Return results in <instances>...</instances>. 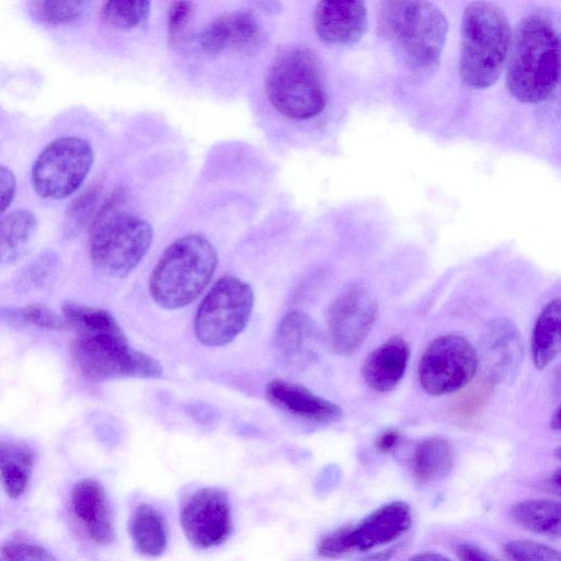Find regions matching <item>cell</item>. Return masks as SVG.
Masks as SVG:
<instances>
[{"instance_id":"29","label":"cell","mask_w":561,"mask_h":561,"mask_svg":"<svg viewBox=\"0 0 561 561\" xmlns=\"http://www.w3.org/2000/svg\"><path fill=\"white\" fill-rule=\"evenodd\" d=\"M101 187L94 183L78 194L67 206L62 233L66 238L77 237L85 227L90 225L98 211V202Z\"/></svg>"},{"instance_id":"41","label":"cell","mask_w":561,"mask_h":561,"mask_svg":"<svg viewBox=\"0 0 561 561\" xmlns=\"http://www.w3.org/2000/svg\"><path fill=\"white\" fill-rule=\"evenodd\" d=\"M192 415L197 417L199 421L204 419L206 422L214 420L215 413L210 408L207 407H194L192 408Z\"/></svg>"},{"instance_id":"13","label":"cell","mask_w":561,"mask_h":561,"mask_svg":"<svg viewBox=\"0 0 561 561\" xmlns=\"http://www.w3.org/2000/svg\"><path fill=\"white\" fill-rule=\"evenodd\" d=\"M524 354L523 340L516 325L508 319H494L485 329L480 356L486 375L501 381L516 374Z\"/></svg>"},{"instance_id":"32","label":"cell","mask_w":561,"mask_h":561,"mask_svg":"<svg viewBox=\"0 0 561 561\" xmlns=\"http://www.w3.org/2000/svg\"><path fill=\"white\" fill-rule=\"evenodd\" d=\"M505 552L513 561H561L558 550L531 540L508 541Z\"/></svg>"},{"instance_id":"40","label":"cell","mask_w":561,"mask_h":561,"mask_svg":"<svg viewBox=\"0 0 561 561\" xmlns=\"http://www.w3.org/2000/svg\"><path fill=\"white\" fill-rule=\"evenodd\" d=\"M409 561H451L450 559L444 557L443 554L435 552H423L417 553L410 558Z\"/></svg>"},{"instance_id":"39","label":"cell","mask_w":561,"mask_h":561,"mask_svg":"<svg viewBox=\"0 0 561 561\" xmlns=\"http://www.w3.org/2000/svg\"><path fill=\"white\" fill-rule=\"evenodd\" d=\"M400 438V432L398 430H387L379 435L376 440V447L381 453H389L394 448Z\"/></svg>"},{"instance_id":"36","label":"cell","mask_w":561,"mask_h":561,"mask_svg":"<svg viewBox=\"0 0 561 561\" xmlns=\"http://www.w3.org/2000/svg\"><path fill=\"white\" fill-rule=\"evenodd\" d=\"M194 13V7L187 1H178L172 4L168 18L170 42L176 43L185 31Z\"/></svg>"},{"instance_id":"23","label":"cell","mask_w":561,"mask_h":561,"mask_svg":"<svg viewBox=\"0 0 561 561\" xmlns=\"http://www.w3.org/2000/svg\"><path fill=\"white\" fill-rule=\"evenodd\" d=\"M136 549L144 556L158 557L167 547V529L160 513L148 504L139 505L129 520Z\"/></svg>"},{"instance_id":"26","label":"cell","mask_w":561,"mask_h":561,"mask_svg":"<svg viewBox=\"0 0 561 561\" xmlns=\"http://www.w3.org/2000/svg\"><path fill=\"white\" fill-rule=\"evenodd\" d=\"M454 465L451 445L443 437H431L417 444L413 456L415 477L424 482L445 478Z\"/></svg>"},{"instance_id":"6","label":"cell","mask_w":561,"mask_h":561,"mask_svg":"<svg viewBox=\"0 0 561 561\" xmlns=\"http://www.w3.org/2000/svg\"><path fill=\"white\" fill-rule=\"evenodd\" d=\"M265 92L271 104L294 119L317 116L327 103L321 62L310 48L288 46L279 50L268 67Z\"/></svg>"},{"instance_id":"30","label":"cell","mask_w":561,"mask_h":561,"mask_svg":"<svg viewBox=\"0 0 561 561\" xmlns=\"http://www.w3.org/2000/svg\"><path fill=\"white\" fill-rule=\"evenodd\" d=\"M59 270V256L46 250L34 257L21 272L18 287L22 290H42L50 286Z\"/></svg>"},{"instance_id":"21","label":"cell","mask_w":561,"mask_h":561,"mask_svg":"<svg viewBox=\"0 0 561 561\" xmlns=\"http://www.w3.org/2000/svg\"><path fill=\"white\" fill-rule=\"evenodd\" d=\"M34 461V451L27 444L0 439V479L10 497L16 499L24 492Z\"/></svg>"},{"instance_id":"2","label":"cell","mask_w":561,"mask_h":561,"mask_svg":"<svg viewBox=\"0 0 561 561\" xmlns=\"http://www.w3.org/2000/svg\"><path fill=\"white\" fill-rule=\"evenodd\" d=\"M506 88L523 103H539L553 93L559 81L560 39L545 16L529 14L511 41Z\"/></svg>"},{"instance_id":"27","label":"cell","mask_w":561,"mask_h":561,"mask_svg":"<svg viewBox=\"0 0 561 561\" xmlns=\"http://www.w3.org/2000/svg\"><path fill=\"white\" fill-rule=\"evenodd\" d=\"M61 310L68 327L79 336L123 332L114 316L105 309L69 300L62 304Z\"/></svg>"},{"instance_id":"28","label":"cell","mask_w":561,"mask_h":561,"mask_svg":"<svg viewBox=\"0 0 561 561\" xmlns=\"http://www.w3.org/2000/svg\"><path fill=\"white\" fill-rule=\"evenodd\" d=\"M150 8L147 0H112L103 4L101 15L114 28L131 30L147 25Z\"/></svg>"},{"instance_id":"22","label":"cell","mask_w":561,"mask_h":561,"mask_svg":"<svg viewBox=\"0 0 561 561\" xmlns=\"http://www.w3.org/2000/svg\"><path fill=\"white\" fill-rule=\"evenodd\" d=\"M561 300H551L540 312L531 336V354L534 364L543 369L552 362L560 351L561 342Z\"/></svg>"},{"instance_id":"44","label":"cell","mask_w":561,"mask_h":561,"mask_svg":"<svg viewBox=\"0 0 561 561\" xmlns=\"http://www.w3.org/2000/svg\"><path fill=\"white\" fill-rule=\"evenodd\" d=\"M551 427L556 431L560 430V410L557 409L552 419H551Z\"/></svg>"},{"instance_id":"8","label":"cell","mask_w":561,"mask_h":561,"mask_svg":"<svg viewBox=\"0 0 561 561\" xmlns=\"http://www.w3.org/2000/svg\"><path fill=\"white\" fill-rule=\"evenodd\" d=\"M254 305L250 284L226 275L206 294L194 321L196 339L206 346H224L232 342L248 325Z\"/></svg>"},{"instance_id":"33","label":"cell","mask_w":561,"mask_h":561,"mask_svg":"<svg viewBox=\"0 0 561 561\" xmlns=\"http://www.w3.org/2000/svg\"><path fill=\"white\" fill-rule=\"evenodd\" d=\"M19 316L22 323L41 329L61 331L69 328L64 317L41 304L19 308Z\"/></svg>"},{"instance_id":"35","label":"cell","mask_w":561,"mask_h":561,"mask_svg":"<svg viewBox=\"0 0 561 561\" xmlns=\"http://www.w3.org/2000/svg\"><path fill=\"white\" fill-rule=\"evenodd\" d=\"M354 550L351 526L339 528L327 535L319 543L318 552L325 558H340Z\"/></svg>"},{"instance_id":"9","label":"cell","mask_w":561,"mask_h":561,"mask_svg":"<svg viewBox=\"0 0 561 561\" xmlns=\"http://www.w3.org/2000/svg\"><path fill=\"white\" fill-rule=\"evenodd\" d=\"M93 161L94 152L87 139L77 136L58 137L33 162V190L44 199L67 198L82 185Z\"/></svg>"},{"instance_id":"18","label":"cell","mask_w":561,"mask_h":561,"mask_svg":"<svg viewBox=\"0 0 561 561\" xmlns=\"http://www.w3.org/2000/svg\"><path fill=\"white\" fill-rule=\"evenodd\" d=\"M71 507L94 542L108 545L114 540L111 506L99 481L91 478L78 481L71 492Z\"/></svg>"},{"instance_id":"38","label":"cell","mask_w":561,"mask_h":561,"mask_svg":"<svg viewBox=\"0 0 561 561\" xmlns=\"http://www.w3.org/2000/svg\"><path fill=\"white\" fill-rule=\"evenodd\" d=\"M455 550L461 561H500L479 546L471 542L458 543Z\"/></svg>"},{"instance_id":"11","label":"cell","mask_w":561,"mask_h":561,"mask_svg":"<svg viewBox=\"0 0 561 561\" xmlns=\"http://www.w3.org/2000/svg\"><path fill=\"white\" fill-rule=\"evenodd\" d=\"M378 313V304L362 284L344 288L327 311L328 339L333 351L354 354L369 334Z\"/></svg>"},{"instance_id":"10","label":"cell","mask_w":561,"mask_h":561,"mask_svg":"<svg viewBox=\"0 0 561 561\" xmlns=\"http://www.w3.org/2000/svg\"><path fill=\"white\" fill-rule=\"evenodd\" d=\"M478 365V353L467 339L443 335L435 339L422 355L420 383L432 396L451 393L473 378Z\"/></svg>"},{"instance_id":"17","label":"cell","mask_w":561,"mask_h":561,"mask_svg":"<svg viewBox=\"0 0 561 561\" xmlns=\"http://www.w3.org/2000/svg\"><path fill=\"white\" fill-rule=\"evenodd\" d=\"M320 337L316 322L307 313L289 311L282 318L275 333V355L286 367L302 368L316 357Z\"/></svg>"},{"instance_id":"34","label":"cell","mask_w":561,"mask_h":561,"mask_svg":"<svg viewBox=\"0 0 561 561\" xmlns=\"http://www.w3.org/2000/svg\"><path fill=\"white\" fill-rule=\"evenodd\" d=\"M1 553L4 561H57L45 548L23 541H12L3 545Z\"/></svg>"},{"instance_id":"37","label":"cell","mask_w":561,"mask_h":561,"mask_svg":"<svg viewBox=\"0 0 561 561\" xmlns=\"http://www.w3.org/2000/svg\"><path fill=\"white\" fill-rule=\"evenodd\" d=\"M16 180L14 173L0 164V215L10 206L14 198Z\"/></svg>"},{"instance_id":"24","label":"cell","mask_w":561,"mask_h":561,"mask_svg":"<svg viewBox=\"0 0 561 561\" xmlns=\"http://www.w3.org/2000/svg\"><path fill=\"white\" fill-rule=\"evenodd\" d=\"M36 227V216L26 208L14 209L0 218V267L23 252Z\"/></svg>"},{"instance_id":"1","label":"cell","mask_w":561,"mask_h":561,"mask_svg":"<svg viewBox=\"0 0 561 561\" xmlns=\"http://www.w3.org/2000/svg\"><path fill=\"white\" fill-rule=\"evenodd\" d=\"M152 238L150 224L131 209L126 192L117 190L90 224V259L102 274L125 277L145 257Z\"/></svg>"},{"instance_id":"7","label":"cell","mask_w":561,"mask_h":561,"mask_svg":"<svg viewBox=\"0 0 561 561\" xmlns=\"http://www.w3.org/2000/svg\"><path fill=\"white\" fill-rule=\"evenodd\" d=\"M71 357L79 371L95 382L163 374L160 363L133 348L124 332L79 336L71 345Z\"/></svg>"},{"instance_id":"4","label":"cell","mask_w":561,"mask_h":561,"mask_svg":"<svg viewBox=\"0 0 561 561\" xmlns=\"http://www.w3.org/2000/svg\"><path fill=\"white\" fill-rule=\"evenodd\" d=\"M512 34L503 10L489 1L470 2L461 20L459 73L471 88L493 85L508 56Z\"/></svg>"},{"instance_id":"14","label":"cell","mask_w":561,"mask_h":561,"mask_svg":"<svg viewBox=\"0 0 561 561\" xmlns=\"http://www.w3.org/2000/svg\"><path fill=\"white\" fill-rule=\"evenodd\" d=\"M199 43L208 53L234 49L252 54L264 43V31L250 12L237 11L213 20L202 32Z\"/></svg>"},{"instance_id":"12","label":"cell","mask_w":561,"mask_h":561,"mask_svg":"<svg viewBox=\"0 0 561 561\" xmlns=\"http://www.w3.org/2000/svg\"><path fill=\"white\" fill-rule=\"evenodd\" d=\"M181 524L187 540L196 548L222 543L232 527L228 495L217 488L195 491L181 510Z\"/></svg>"},{"instance_id":"15","label":"cell","mask_w":561,"mask_h":561,"mask_svg":"<svg viewBox=\"0 0 561 561\" xmlns=\"http://www.w3.org/2000/svg\"><path fill=\"white\" fill-rule=\"evenodd\" d=\"M265 394L274 407L302 422L330 424L343 416L337 404L297 382L274 379L266 385Z\"/></svg>"},{"instance_id":"5","label":"cell","mask_w":561,"mask_h":561,"mask_svg":"<svg viewBox=\"0 0 561 561\" xmlns=\"http://www.w3.org/2000/svg\"><path fill=\"white\" fill-rule=\"evenodd\" d=\"M218 264L211 242L202 234H187L162 253L149 279V291L161 308L180 309L207 287Z\"/></svg>"},{"instance_id":"20","label":"cell","mask_w":561,"mask_h":561,"mask_svg":"<svg viewBox=\"0 0 561 561\" xmlns=\"http://www.w3.org/2000/svg\"><path fill=\"white\" fill-rule=\"evenodd\" d=\"M410 356L408 343L392 337L375 348L363 366L366 383L378 392H386L397 386L404 375Z\"/></svg>"},{"instance_id":"19","label":"cell","mask_w":561,"mask_h":561,"mask_svg":"<svg viewBox=\"0 0 561 561\" xmlns=\"http://www.w3.org/2000/svg\"><path fill=\"white\" fill-rule=\"evenodd\" d=\"M411 507L402 501L385 504L351 527L354 550L368 551L389 543L411 526Z\"/></svg>"},{"instance_id":"42","label":"cell","mask_w":561,"mask_h":561,"mask_svg":"<svg viewBox=\"0 0 561 561\" xmlns=\"http://www.w3.org/2000/svg\"><path fill=\"white\" fill-rule=\"evenodd\" d=\"M394 549H389L382 552L370 554L369 557H366L364 561H388L392 554Z\"/></svg>"},{"instance_id":"25","label":"cell","mask_w":561,"mask_h":561,"mask_svg":"<svg viewBox=\"0 0 561 561\" xmlns=\"http://www.w3.org/2000/svg\"><path fill=\"white\" fill-rule=\"evenodd\" d=\"M514 522L536 534L559 537L561 533V505L552 500H527L511 510Z\"/></svg>"},{"instance_id":"45","label":"cell","mask_w":561,"mask_h":561,"mask_svg":"<svg viewBox=\"0 0 561 561\" xmlns=\"http://www.w3.org/2000/svg\"><path fill=\"white\" fill-rule=\"evenodd\" d=\"M1 561V560H0Z\"/></svg>"},{"instance_id":"31","label":"cell","mask_w":561,"mask_h":561,"mask_svg":"<svg viewBox=\"0 0 561 561\" xmlns=\"http://www.w3.org/2000/svg\"><path fill=\"white\" fill-rule=\"evenodd\" d=\"M84 4L83 1L35 0L30 3V13L43 24L61 25L79 19Z\"/></svg>"},{"instance_id":"43","label":"cell","mask_w":561,"mask_h":561,"mask_svg":"<svg viewBox=\"0 0 561 561\" xmlns=\"http://www.w3.org/2000/svg\"><path fill=\"white\" fill-rule=\"evenodd\" d=\"M549 489L551 491H556V493L560 492V470H557L547 481Z\"/></svg>"},{"instance_id":"16","label":"cell","mask_w":561,"mask_h":561,"mask_svg":"<svg viewBox=\"0 0 561 561\" xmlns=\"http://www.w3.org/2000/svg\"><path fill=\"white\" fill-rule=\"evenodd\" d=\"M313 26L325 43L347 46L366 32L367 11L363 1H321L313 12Z\"/></svg>"},{"instance_id":"3","label":"cell","mask_w":561,"mask_h":561,"mask_svg":"<svg viewBox=\"0 0 561 561\" xmlns=\"http://www.w3.org/2000/svg\"><path fill=\"white\" fill-rule=\"evenodd\" d=\"M378 24L380 34L412 72L428 76L437 69L448 31L437 5L422 0L385 1Z\"/></svg>"}]
</instances>
